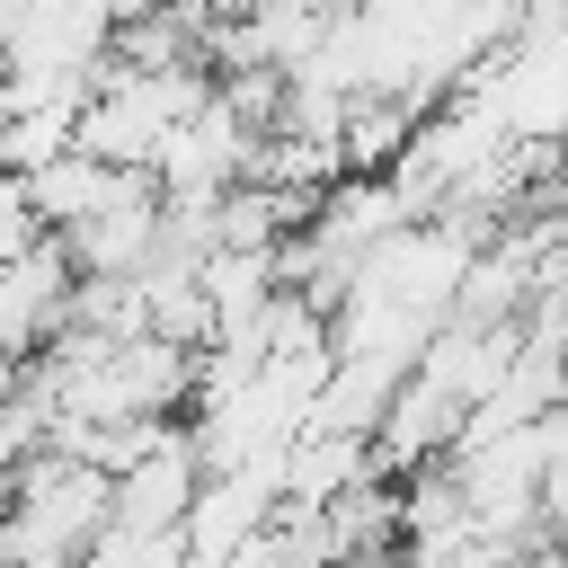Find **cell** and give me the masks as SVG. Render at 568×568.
<instances>
[{"label":"cell","instance_id":"1","mask_svg":"<svg viewBox=\"0 0 568 568\" xmlns=\"http://www.w3.org/2000/svg\"><path fill=\"white\" fill-rule=\"evenodd\" d=\"M222 98V80L204 62L186 71H133V62H106L89 106H80V151L115 160V169H160V151L178 142L186 115H204Z\"/></svg>","mask_w":568,"mask_h":568},{"label":"cell","instance_id":"2","mask_svg":"<svg viewBox=\"0 0 568 568\" xmlns=\"http://www.w3.org/2000/svg\"><path fill=\"white\" fill-rule=\"evenodd\" d=\"M257 124L231 106V98H213L204 115H186L178 124V142L160 151V195H169V213H213L231 186H248V169H257Z\"/></svg>","mask_w":568,"mask_h":568},{"label":"cell","instance_id":"3","mask_svg":"<svg viewBox=\"0 0 568 568\" xmlns=\"http://www.w3.org/2000/svg\"><path fill=\"white\" fill-rule=\"evenodd\" d=\"M204 444H195V426H169L124 479H115V532H178L186 515H195V497H204Z\"/></svg>","mask_w":568,"mask_h":568},{"label":"cell","instance_id":"4","mask_svg":"<svg viewBox=\"0 0 568 568\" xmlns=\"http://www.w3.org/2000/svg\"><path fill=\"white\" fill-rule=\"evenodd\" d=\"M133 178H151V169H115V160H98V151H62V160H44V169L27 178V195H36L44 231H80V222H98Z\"/></svg>","mask_w":568,"mask_h":568},{"label":"cell","instance_id":"5","mask_svg":"<svg viewBox=\"0 0 568 568\" xmlns=\"http://www.w3.org/2000/svg\"><path fill=\"white\" fill-rule=\"evenodd\" d=\"M373 470H382V462H373L364 435H302L293 462H284V506H328V497L364 488Z\"/></svg>","mask_w":568,"mask_h":568},{"label":"cell","instance_id":"6","mask_svg":"<svg viewBox=\"0 0 568 568\" xmlns=\"http://www.w3.org/2000/svg\"><path fill=\"white\" fill-rule=\"evenodd\" d=\"M320 515H328V541H337V559H364V550H390V541H399V497H390L382 479H364V488L328 497Z\"/></svg>","mask_w":568,"mask_h":568},{"label":"cell","instance_id":"7","mask_svg":"<svg viewBox=\"0 0 568 568\" xmlns=\"http://www.w3.org/2000/svg\"><path fill=\"white\" fill-rule=\"evenodd\" d=\"M80 568H186V541H178V532H115V524H106Z\"/></svg>","mask_w":568,"mask_h":568},{"label":"cell","instance_id":"8","mask_svg":"<svg viewBox=\"0 0 568 568\" xmlns=\"http://www.w3.org/2000/svg\"><path fill=\"white\" fill-rule=\"evenodd\" d=\"M98 9H106V18H115V36H124V27H142V18H160L169 0H98Z\"/></svg>","mask_w":568,"mask_h":568},{"label":"cell","instance_id":"9","mask_svg":"<svg viewBox=\"0 0 568 568\" xmlns=\"http://www.w3.org/2000/svg\"><path fill=\"white\" fill-rule=\"evenodd\" d=\"M337 568H399L390 550H364V559H337Z\"/></svg>","mask_w":568,"mask_h":568},{"label":"cell","instance_id":"10","mask_svg":"<svg viewBox=\"0 0 568 568\" xmlns=\"http://www.w3.org/2000/svg\"><path fill=\"white\" fill-rule=\"evenodd\" d=\"M559 186H568V142H559Z\"/></svg>","mask_w":568,"mask_h":568}]
</instances>
